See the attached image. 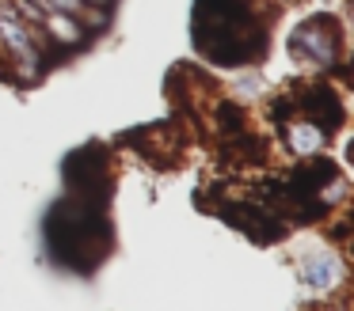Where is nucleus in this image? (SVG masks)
<instances>
[{"label": "nucleus", "instance_id": "nucleus-4", "mask_svg": "<svg viewBox=\"0 0 354 311\" xmlns=\"http://www.w3.org/2000/svg\"><path fill=\"white\" fill-rule=\"evenodd\" d=\"M301 281L316 292H331L343 281V262L331 247H313L301 254Z\"/></svg>", "mask_w": 354, "mask_h": 311}, {"label": "nucleus", "instance_id": "nucleus-2", "mask_svg": "<svg viewBox=\"0 0 354 311\" xmlns=\"http://www.w3.org/2000/svg\"><path fill=\"white\" fill-rule=\"evenodd\" d=\"M290 57H297L308 68H339L343 61V27L328 15H313V19H301L290 30Z\"/></svg>", "mask_w": 354, "mask_h": 311}, {"label": "nucleus", "instance_id": "nucleus-6", "mask_svg": "<svg viewBox=\"0 0 354 311\" xmlns=\"http://www.w3.org/2000/svg\"><path fill=\"white\" fill-rule=\"evenodd\" d=\"M39 30L46 34V42L54 46L57 53L80 50V46L88 42V30L80 27L77 19H69V15H62V12H42V23H39Z\"/></svg>", "mask_w": 354, "mask_h": 311}, {"label": "nucleus", "instance_id": "nucleus-7", "mask_svg": "<svg viewBox=\"0 0 354 311\" xmlns=\"http://www.w3.org/2000/svg\"><path fill=\"white\" fill-rule=\"evenodd\" d=\"M232 91H240V99H255V91H259V76H248V80H240Z\"/></svg>", "mask_w": 354, "mask_h": 311}, {"label": "nucleus", "instance_id": "nucleus-3", "mask_svg": "<svg viewBox=\"0 0 354 311\" xmlns=\"http://www.w3.org/2000/svg\"><path fill=\"white\" fill-rule=\"evenodd\" d=\"M293 106L301 110V118L316 121V126L324 129V133H331V129L343 126L346 110H343V99H339L335 88H328V83H313V88H305L297 99H293Z\"/></svg>", "mask_w": 354, "mask_h": 311}, {"label": "nucleus", "instance_id": "nucleus-5", "mask_svg": "<svg viewBox=\"0 0 354 311\" xmlns=\"http://www.w3.org/2000/svg\"><path fill=\"white\" fill-rule=\"evenodd\" d=\"M282 126V144L290 148V156H297V159H316L324 148H328V133H324L316 121H308V118H282L278 121Z\"/></svg>", "mask_w": 354, "mask_h": 311}, {"label": "nucleus", "instance_id": "nucleus-1", "mask_svg": "<svg viewBox=\"0 0 354 311\" xmlns=\"http://www.w3.org/2000/svg\"><path fill=\"white\" fill-rule=\"evenodd\" d=\"M252 4L255 0H198V50L214 65H248L267 53V34L255 23Z\"/></svg>", "mask_w": 354, "mask_h": 311}]
</instances>
